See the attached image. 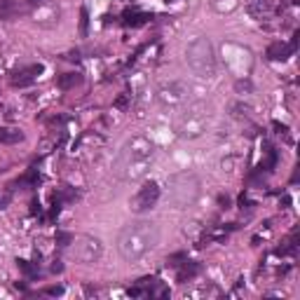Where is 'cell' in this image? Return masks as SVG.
Here are the masks:
<instances>
[{
    "mask_svg": "<svg viewBox=\"0 0 300 300\" xmlns=\"http://www.w3.org/2000/svg\"><path fill=\"white\" fill-rule=\"evenodd\" d=\"M153 155H155V148L145 136H134L127 143L122 145L120 155H117L115 164H113V172L120 181H141L145 178V174L150 172V164H153Z\"/></svg>",
    "mask_w": 300,
    "mask_h": 300,
    "instance_id": "obj_1",
    "label": "cell"
},
{
    "mask_svg": "<svg viewBox=\"0 0 300 300\" xmlns=\"http://www.w3.org/2000/svg\"><path fill=\"white\" fill-rule=\"evenodd\" d=\"M157 239H160V230H157L155 223L150 221H136L129 223L120 230V237H117V251L124 261L134 263L143 258L148 251H153L157 246Z\"/></svg>",
    "mask_w": 300,
    "mask_h": 300,
    "instance_id": "obj_2",
    "label": "cell"
},
{
    "mask_svg": "<svg viewBox=\"0 0 300 300\" xmlns=\"http://www.w3.org/2000/svg\"><path fill=\"white\" fill-rule=\"evenodd\" d=\"M211 120V113L204 103H192L188 106V111H183L176 117V134L181 139H197L206 132Z\"/></svg>",
    "mask_w": 300,
    "mask_h": 300,
    "instance_id": "obj_3",
    "label": "cell"
},
{
    "mask_svg": "<svg viewBox=\"0 0 300 300\" xmlns=\"http://www.w3.org/2000/svg\"><path fill=\"white\" fill-rule=\"evenodd\" d=\"M200 197V178L195 174H176L169 178V202L174 209H185Z\"/></svg>",
    "mask_w": 300,
    "mask_h": 300,
    "instance_id": "obj_4",
    "label": "cell"
},
{
    "mask_svg": "<svg viewBox=\"0 0 300 300\" xmlns=\"http://www.w3.org/2000/svg\"><path fill=\"white\" fill-rule=\"evenodd\" d=\"M188 66L200 78H213L216 73V54L209 38H197L188 47Z\"/></svg>",
    "mask_w": 300,
    "mask_h": 300,
    "instance_id": "obj_5",
    "label": "cell"
},
{
    "mask_svg": "<svg viewBox=\"0 0 300 300\" xmlns=\"http://www.w3.org/2000/svg\"><path fill=\"white\" fill-rule=\"evenodd\" d=\"M103 253V244L99 237L92 234H82V237H73V256L78 258L80 263H96Z\"/></svg>",
    "mask_w": 300,
    "mask_h": 300,
    "instance_id": "obj_6",
    "label": "cell"
},
{
    "mask_svg": "<svg viewBox=\"0 0 300 300\" xmlns=\"http://www.w3.org/2000/svg\"><path fill=\"white\" fill-rule=\"evenodd\" d=\"M160 192L162 190H160V185H157L155 181H145V183L139 188V192L132 197V202H129L132 211H136V213L150 211V209L157 204V200H160Z\"/></svg>",
    "mask_w": 300,
    "mask_h": 300,
    "instance_id": "obj_7",
    "label": "cell"
},
{
    "mask_svg": "<svg viewBox=\"0 0 300 300\" xmlns=\"http://www.w3.org/2000/svg\"><path fill=\"white\" fill-rule=\"evenodd\" d=\"M188 92H190V87L185 82L162 84V87L157 89V101H160L164 108H176V106H181V103H185Z\"/></svg>",
    "mask_w": 300,
    "mask_h": 300,
    "instance_id": "obj_8",
    "label": "cell"
},
{
    "mask_svg": "<svg viewBox=\"0 0 300 300\" xmlns=\"http://www.w3.org/2000/svg\"><path fill=\"white\" fill-rule=\"evenodd\" d=\"M40 73H42V66H40V63L22 68V71H17L12 75V84H14V87H28L31 82H35V78H38Z\"/></svg>",
    "mask_w": 300,
    "mask_h": 300,
    "instance_id": "obj_9",
    "label": "cell"
},
{
    "mask_svg": "<svg viewBox=\"0 0 300 300\" xmlns=\"http://www.w3.org/2000/svg\"><path fill=\"white\" fill-rule=\"evenodd\" d=\"M295 45H286V42H272L270 47H267L265 56L270 59V61H286L291 54H293Z\"/></svg>",
    "mask_w": 300,
    "mask_h": 300,
    "instance_id": "obj_10",
    "label": "cell"
},
{
    "mask_svg": "<svg viewBox=\"0 0 300 300\" xmlns=\"http://www.w3.org/2000/svg\"><path fill=\"white\" fill-rule=\"evenodd\" d=\"M22 7L14 3V0H0V19H12L17 17V14H22Z\"/></svg>",
    "mask_w": 300,
    "mask_h": 300,
    "instance_id": "obj_11",
    "label": "cell"
},
{
    "mask_svg": "<svg viewBox=\"0 0 300 300\" xmlns=\"http://www.w3.org/2000/svg\"><path fill=\"white\" fill-rule=\"evenodd\" d=\"M197 272H200V265H197V263H190V261H185L183 263V267H181V270H178V282L183 284V282H190V279L192 277H197Z\"/></svg>",
    "mask_w": 300,
    "mask_h": 300,
    "instance_id": "obj_12",
    "label": "cell"
},
{
    "mask_svg": "<svg viewBox=\"0 0 300 300\" xmlns=\"http://www.w3.org/2000/svg\"><path fill=\"white\" fill-rule=\"evenodd\" d=\"M148 19H150V14H143V12H132V10L124 12V26H132V28L143 26Z\"/></svg>",
    "mask_w": 300,
    "mask_h": 300,
    "instance_id": "obj_13",
    "label": "cell"
},
{
    "mask_svg": "<svg viewBox=\"0 0 300 300\" xmlns=\"http://www.w3.org/2000/svg\"><path fill=\"white\" fill-rule=\"evenodd\" d=\"M249 12L256 19H263L270 12V3L267 0H249Z\"/></svg>",
    "mask_w": 300,
    "mask_h": 300,
    "instance_id": "obj_14",
    "label": "cell"
},
{
    "mask_svg": "<svg viewBox=\"0 0 300 300\" xmlns=\"http://www.w3.org/2000/svg\"><path fill=\"white\" fill-rule=\"evenodd\" d=\"M80 82H82L80 73H63L61 78H59V87L61 89H73V87H78Z\"/></svg>",
    "mask_w": 300,
    "mask_h": 300,
    "instance_id": "obj_15",
    "label": "cell"
},
{
    "mask_svg": "<svg viewBox=\"0 0 300 300\" xmlns=\"http://www.w3.org/2000/svg\"><path fill=\"white\" fill-rule=\"evenodd\" d=\"M24 139V134L17 129H0V143H19Z\"/></svg>",
    "mask_w": 300,
    "mask_h": 300,
    "instance_id": "obj_16",
    "label": "cell"
},
{
    "mask_svg": "<svg viewBox=\"0 0 300 300\" xmlns=\"http://www.w3.org/2000/svg\"><path fill=\"white\" fill-rule=\"evenodd\" d=\"M17 265H19V270H22L24 274H28V277H38V267L31 265L28 261H17Z\"/></svg>",
    "mask_w": 300,
    "mask_h": 300,
    "instance_id": "obj_17",
    "label": "cell"
},
{
    "mask_svg": "<svg viewBox=\"0 0 300 300\" xmlns=\"http://www.w3.org/2000/svg\"><path fill=\"white\" fill-rule=\"evenodd\" d=\"M87 24H89V12L87 7H82V12H80V33L87 35Z\"/></svg>",
    "mask_w": 300,
    "mask_h": 300,
    "instance_id": "obj_18",
    "label": "cell"
},
{
    "mask_svg": "<svg viewBox=\"0 0 300 300\" xmlns=\"http://www.w3.org/2000/svg\"><path fill=\"white\" fill-rule=\"evenodd\" d=\"M56 242H59V246H68V244H73V237L68 232H59L56 234Z\"/></svg>",
    "mask_w": 300,
    "mask_h": 300,
    "instance_id": "obj_19",
    "label": "cell"
},
{
    "mask_svg": "<svg viewBox=\"0 0 300 300\" xmlns=\"http://www.w3.org/2000/svg\"><path fill=\"white\" fill-rule=\"evenodd\" d=\"M45 293L47 295H63V286H47Z\"/></svg>",
    "mask_w": 300,
    "mask_h": 300,
    "instance_id": "obj_20",
    "label": "cell"
},
{
    "mask_svg": "<svg viewBox=\"0 0 300 300\" xmlns=\"http://www.w3.org/2000/svg\"><path fill=\"white\" fill-rule=\"evenodd\" d=\"M115 106L117 108H124V106H127V96H120V99L115 101Z\"/></svg>",
    "mask_w": 300,
    "mask_h": 300,
    "instance_id": "obj_21",
    "label": "cell"
},
{
    "mask_svg": "<svg viewBox=\"0 0 300 300\" xmlns=\"http://www.w3.org/2000/svg\"><path fill=\"white\" fill-rule=\"evenodd\" d=\"M61 270H63V265H61V263H59V261H56L54 265H52V272H61Z\"/></svg>",
    "mask_w": 300,
    "mask_h": 300,
    "instance_id": "obj_22",
    "label": "cell"
},
{
    "mask_svg": "<svg viewBox=\"0 0 300 300\" xmlns=\"http://www.w3.org/2000/svg\"><path fill=\"white\" fill-rule=\"evenodd\" d=\"M31 5H35V7H40V5H45V0H28Z\"/></svg>",
    "mask_w": 300,
    "mask_h": 300,
    "instance_id": "obj_23",
    "label": "cell"
},
{
    "mask_svg": "<svg viewBox=\"0 0 300 300\" xmlns=\"http://www.w3.org/2000/svg\"><path fill=\"white\" fill-rule=\"evenodd\" d=\"M167 3H172V0H167Z\"/></svg>",
    "mask_w": 300,
    "mask_h": 300,
    "instance_id": "obj_24",
    "label": "cell"
}]
</instances>
